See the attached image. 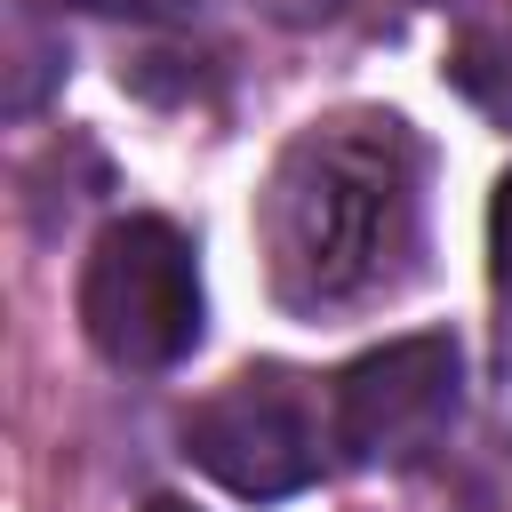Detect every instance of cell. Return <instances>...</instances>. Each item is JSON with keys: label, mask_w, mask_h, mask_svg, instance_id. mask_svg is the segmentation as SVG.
<instances>
[{"label": "cell", "mask_w": 512, "mask_h": 512, "mask_svg": "<svg viewBox=\"0 0 512 512\" xmlns=\"http://www.w3.org/2000/svg\"><path fill=\"white\" fill-rule=\"evenodd\" d=\"M200 248L168 216H112L80 264V328L112 368H176L200 344Z\"/></svg>", "instance_id": "2"}, {"label": "cell", "mask_w": 512, "mask_h": 512, "mask_svg": "<svg viewBox=\"0 0 512 512\" xmlns=\"http://www.w3.org/2000/svg\"><path fill=\"white\" fill-rule=\"evenodd\" d=\"M144 512H192V504H184V496H152Z\"/></svg>", "instance_id": "7"}, {"label": "cell", "mask_w": 512, "mask_h": 512, "mask_svg": "<svg viewBox=\"0 0 512 512\" xmlns=\"http://www.w3.org/2000/svg\"><path fill=\"white\" fill-rule=\"evenodd\" d=\"M456 344L448 336H392L360 352L336 384V456L352 464H424L456 424Z\"/></svg>", "instance_id": "4"}, {"label": "cell", "mask_w": 512, "mask_h": 512, "mask_svg": "<svg viewBox=\"0 0 512 512\" xmlns=\"http://www.w3.org/2000/svg\"><path fill=\"white\" fill-rule=\"evenodd\" d=\"M488 264H496V288L512 296V168H504V184L488 200Z\"/></svg>", "instance_id": "5"}, {"label": "cell", "mask_w": 512, "mask_h": 512, "mask_svg": "<svg viewBox=\"0 0 512 512\" xmlns=\"http://www.w3.org/2000/svg\"><path fill=\"white\" fill-rule=\"evenodd\" d=\"M264 280L288 312H360L416 272L424 144L400 112H328L288 136L256 192Z\"/></svg>", "instance_id": "1"}, {"label": "cell", "mask_w": 512, "mask_h": 512, "mask_svg": "<svg viewBox=\"0 0 512 512\" xmlns=\"http://www.w3.org/2000/svg\"><path fill=\"white\" fill-rule=\"evenodd\" d=\"M184 448L232 496H296L328 472L336 408L296 368H240L184 416Z\"/></svg>", "instance_id": "3"}, {"label": "cell", "mask_w": 512, "mask_h": 512, "mask_svg": "<svg viewBox=\"0 0 512 512\" xmlns=\"http://www.w3.org/2000/svg\"><path fill=\"white\" fill-rule=\"evenodd\" d=\"M72 8H96V16H144V24H160V16H184V8H200V0H72Z\"/></svg>", "instance_id": "6"}]
</instances>
